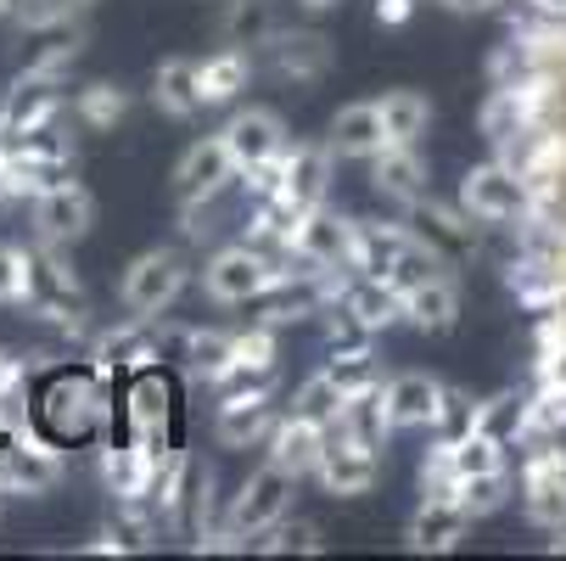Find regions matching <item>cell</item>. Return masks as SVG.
<instances>
[{
	"label": "cell",
	"instance_id": "cell-1",
	"mask_svg": "<svg viewBox=\"0 0 566 561\" xmlns=\"http://www.w3.org/2000/svg\"><path fill=\"white\" fill-rule=\"evenodd\" d=\"M45 382L29 393V422L62 444V449H78V444H102L113 438V422H118V405H113V387L96 365H45L40 371Z\"/></svg>",
	"mask_w": 566,
	"mask_h": 561
},
{
	"label": "cell",
	"instance_id": "cell-2",
	"mask_svg": "<svg viewBox=\"0 0 566 561\" xmlns=\"http://www.w3.org/2000/svg\"><path fill=\"white\" fill-rule=\"evenodd\" d=\"M348 270L365 276V281H381L392 292H403L410 281L443 270V259L416 236L410 219H354V253H348ZM454 270V264H449Z\"/></svg>",
	"mask_w": 566,
	"mask_h": 561
},
{
	"label": "cell",
	"instance_id": "cell-3",
	"mask_svg": "<svg viewBox=\"0 0 566 561\" xmlns=\"http://www.w3.org/2000/svg\"><path fill=\"white\" fill-rule=\"evenodd\" d=\"M303 270H308V264H297V259H286V253H264V248H253V242H230V248H213V253H208V264L197 270V281H202L208 303L241 309V303H264L270 292L292 287Z\"/></svg>",
	"mask_w": 566,
	"mask_h": 561
},
{
	"label": "cell",
	"instance_id": "cell-4",
	"mask_svg": "<svg viewBox=\"0 0 566 561\" xmlns=\"http://www.w3.org/2000/svg\"><path fill=\"white\" fill-rule=\"evenodd\" d=\"M175 416H180V387L164 365H146V371L124 376V393H118L124 444H135L146 455H169L175 449Z\"/></svg>",
	"mask_w": 566,
	"mask_h": 561
},
{
	"label": "cell",
	"instance_id": "cell-5",
	"mask_svg": "<svg viewBox=\"0 0 566 561\" xmlns=\"http://www.w3.org/2000/svg\"><path fill=\"white\" fill-rule=\"evenodd\" d=\"M197 281V264L186 248H146L124 264V281H118V303L135 314V320H157L169 314Z\"/></svg>",
	"mask_w": 566,
	"mask_h": 561
},
{
	"label": "cell",
	"instance_id": "cell-6",
	"mask_svg": "<svg viewBox=\"0 0 566 561\" xmlns=\"http://www.w3.org/2000/svg\"><path fill=\"white\" fill-rule=\"evenodd\" d=\"M332 169H337V157L319 146V141H286L275 152V164L264 169V197L275 208H286V214H303L314 202H326Z\"/></svg>",
	"mask_w": 566,
	"mask_h": 561
},
{
	"label": "cell",
	"instance_id": "cell-7",
	"mask_svg": "<svg viewBox=\"0 0 566 561\" xmlns=\"http://www.w3.org/2000/svg\"><path fill=\"white\" fill-rule=\"evenodd\" d=\"M516 489H522V511H527L533 528H544V533L566 528V449H560V433L522 444Z\"/></svg>",
	"mask_w": 566,
	"mask_h": 561
},
{
	"label": "cell",
	"instance_id": "cell-8",
	"mask_svg": "<svg viewBox=\"0 0 566 561\" xmlns=\"http://www.w3.org/2000/svg\"><path fill=\"white\" fill-rule=\"evenodd\" d=\"M314 477L332 500H359L376 489L381 477V444L343 427V422H326V444H319V460H314Z\"/></svg>",
	"mask_w": 566,
	"mask_h": 561
},
{
	"label": "cell",
	"instance_id": "cell-9",
	"mask_svg": "<svg viewBox=\"0 0 566 561\" xmlns=\"http://www.w3.org/2000/svg\"><path fill=\"white\" fill-rule=\"evenodd\" d=\"M29 230H34L40 248H78L96 230V197H91V186L62 175L45 191H34L29 197Z\"/></svg>",
	"mask_w": 566,
	"mask_h": 561
},
{
	"label": "cell",
	"instance_id": "cell-10",
	"mask_svg": "<svg viewBox=\"0 0 566 561\" xmlns=\"http://www.w3.org/2000/svg\"><path fill=\"white\" fill-rule=\"evenodd\" d=\"M454 202L476 219V225H489V230H500V225H516L527 208H533V186L511 169V164H500V157H489V164H471L465 175H460V191H454Z\"/></svg>",
	"mask_w": 566,
	"mask_h": 561
},
{
	"label": "cell",
	"instance_id": "cell-11",
	"mask_svg": "<svg viewBox=\"0 0 566 561\" xmlns=\"http://www.w3.org/2000/svg\"><path fill=\"white\" fill-rule=\"evenodd\" d=\"M292 141L286 118L264 102H248V107H235L224 124H219V146L230 152V169L235 180H248V175H264L275 164V152Z\"/></svg>",
	"mask_w": 566,
	"mask_h": 561
},
{
	"label": "cell",
	"instance_id": "cell-12",
	"mask_svg": "<svg viewBox=\"0 0 566 561\" xmlns=\"http://www.w3.org/2000/svg\"><path fill=\"white\" fill-rule=\"evenodd\" d=\"M175 337V326H169V314H157V320H124V326H113V332H102L96 343H91V365L107 376V382H124V376H135V371H146V365H164V343Z\"/></svg>",
	"mask_w": 566,
	"mask_h": 561
},
{
	"label": "cell",
	"instance_id": "cell-13",
	"mask_svg": "<svg viewBox=\"0 0 566 561\" xmlns=\"http://www.w3.org/2000/svg\"><path fill=\"white\" fill-rule=\"evenodd\" d=\"M292 489H297V477H286L281 466L264 460L259 471L241 477V489L230 495V506H224V528L241 533V539L264 533L270 522H281V517L292 511Z\"/></svg>",
	"mask_w": 566,
	"mask_h": 561
},
{
	"label": "cell",
	"instance_id": "cell-14",
	"mask_svg": "<svg viewBox=\"0 0 566 561\" xmlns=\"http://www.w3.org/2000/svg\"><path fill=\"white\" fill-rule=\"evenodd\" d=\"M403 219L416 225V236L443 259V264H465V259H476L482 253V230L489 225H476L460 202H438L432 191L421 197V202H410L403 208Z\"/></svg>",
	"mask_w": 566,
	"mask_h": 561
},
{
	"label": "cell",
	"instance_id": "cell-15",
	"mask_svg": "<svg viewBox=\"0 0 566 561\" xmlns=\"http://www.w3.org/2000/svg\"><path fill=\"white\" fill-rule=\"evenodd\" d=\"M348 253H354V214H337L332 202H314V208L292 214L286 259L319 270V264H348Z\"/></svg>",
	"mask_w": 566,
	"mask_h": 561
},
{
	"label": "cell",
	"instance_id": "cell-16",
	"mask_svg": "<svg viewBox=\"0 0 566 561\" xmlns=\"http://www.w3.org/2000/svg\"><path fill=\"white\" fill-rule=\"evenodd\" d=\"M253 45L270 56L275 79H292V85H319L337 62V45L319 34V29H281L270 23L264 34H253Z\"/></svg>",
	"mask_w": 566,
	"mask_h": 561
},
{
	"label": "cell",
	"instance_id": "cell-17",
	"mask_svg": "<svg viewBox=\"0 0 566 561\" xmlns=\"http://www.w3.org/2000/svg\"><path fill=\"white\" fill-rule=\"evenodd\" d=\"M270 422H275V376L241 382V387H224V393H219L213 438H219L224 449H248V444H264Z\"/></svg>",
	"mask_w": 566,
	"mask_h": 561
},
{
	"label": "cell",
	"instance_id": "cell-18",
	"mask_svg": "<svg viewBox=\"0 0 566 561\" xmlns=\"http://www.w3.org/2000/svg\"><path fill=\"white\" fill-rule=\"evenodd\" d=\"M398 320L416 326L421 337H449L460 326V281H454V270L443 264V270L403 287L398 292Z\"/></svg>",
	"mask_w": 566,
	"mask_h": 561
},
{
	"label": "cell",
	"instance_id": "cell-19",
	"mask_svg": "<svg viewBox=\"0 0 566 561\" xmlns=\"http://www.w3.org/2000/svg\"><path fill=\"white\" fill-rule=\"evenodd\" d=\"M438 405H443V382L427 371H398L381 376V416L392 433H432L438 427Z\"/></svg>",
	"mask_w": 566,
	"mask_h": 561
},
{
	"label": "cell",
	"instance_id": "cell-20",
	"mask_svg": "<svg viewBox=\"0 0 566 561\" xmlns=\"http://www.w3.org/2000/svg\"><path fill=\"white\" fill-rule=\"evenodd\" d=\"M230 180H235V169H230V152L219 146V135H197L175 157V175H169L175 202H186V197H224Z\"/></svg>",
	"mask_w": 566,
	"mask_h": 561
},
{
	"label": "cell",
	"instance_id": "cell-21",
	"mask_svg": "<svg viewBox=\"0 0 566 561\" xmlns=\"http://www.w3.org/2000/svg\"><path fill=\"white\" fill-rule=\"evenodd\" d=\"M319 444H326V422H314V416H275L270 433H264V460L281 466L286 477H314V460H319Z\"/></svg>",
	"mask_w": 566,
	"mask_h": 561
},
{
	"label": "cell",
	"instance_id": "cell-22",
	"mask_svg": "<svg viewBox=\"0 0 566 561\" xmlns=\"http://www.w3.org/2000/svg\"><path fill=\"white\" fill-rule=\"evenodd\" d=\"M370 186H376V197L410 208V202H421V197L432 191V164H427L416 146H392V141H387V146L370 157Z\"/></svg>",
	"mask_w": 566,
	"mask_h": 561
},
{
	"label": "cell",
	"instance_id": "cell-23",
	"mask_svg": "<svg viewBox=\"0 0 566 561\" xmlns=\"http://www.w3.org/2000/svg\"><path fill=\"white\" fill-rule=\"evenodd\" d=\"M275 360H281V332H270V326L230 332V354L219 360L208 387L224 393V387H241V382H264V376H275Z\"/></svg>",
	"mask_w": 566,
	"mask_h": 561
},
{
	"label": "cell",
	"instance_id": "cell-24",
	"mask_svg": "<svg viewBox=\"0 0 566 561\" xmlns=\"http://www.w3.org/2000/svg\"><path fill=\"white\" fill-rule=\"evenodd\" d=\"M319 146H326L337 164H370V157L387 146L381 118H376V102H348V107H337Z\"/></svg>",
	"mask_w": 566,
	"mask_h": 561
},
{
	"label": "cell",
	"instance_id": "cell-25",
	"mask_svg": "<svg viewBox=\"0 0 566 561\" xmlns=\"http://www.w3.org/2000/svg\"><path fill=\"white\" fill-rule=\"evenodd\" d=\"M85 56V29H62L51 45H40L34 51V62L29 67H18L12 73V85H7V96H29V91H67V73H73V62Z\"/></svg>",
	"mask_w": 566,
	"mask_h": 561
},
{
	"label": "cell",
	"instance_id": "cell-26",
	"mask_svg": "<svg viewBox=\"0 0 566 561\" xmlns=\"http://www.w3.org/2000/svg\"><path fill=\"white\" fill-rule=\"evenodd\" d=\"M253 85V51L241 45H219L213 56H197V96L202 107H230Z\"/></svg>",
	"mask_w": 566,
	"mask_h": 561
},
{
	"label": "cell",
	"instance_id": "cell-27",
	"mask_svg": "<svg viewBox=\"0 0 566 561\" xmlns=\"http://www.w3.org/2000/svg\"><path fill=\"white\" fill-rule=\"evenodd\" d=\"M505 292H511L527 314H538V309H560V303H566V276H560L544 253L516 248V259L505 264Z\"/></svg>",
	"mask_w": 566,
	"mask_h": 561
},
{
	"label": "cell",
	"instance_id": "cell-28",
	"mask_svg": "<svg viewBox=\"0 0 566 561\" xmlns=\"http://www.w3.org/2000/svg\"><path fill=\"white\" fill-rule=\"evenodd\" d=\"M151 107L175 118V124H191L202 113V96H197V56H169L157 62L151 73Z\"/></svg>",
	"mask_w": 566,
	"mask_h": 561
},
{
	"label": "cell",
	"instance_id": "cell-29",
	"mask_svg": "<svg viewBox=\"0 0 566 561\" xmlns=\"http://www.w3.org/2000/svg\"><path fill=\"white\" fill-rule=\"evenodd\" d=\"M465 528H471V517H465L449 495H421V506H416V517H410V550L443 555V550H454V544L465 539Z\"/></svg>",
	"mask_w": 566,
	"mask_h": 561
},
{
	"label": "cell",
	"instance_id": "cell-30",
	"mask_svg": "<svg viewBox=\"0 0 566 561\" xmlns=\"http://www.w3.org/2000/svg\"><path fill=\"white\" fill-rule=\"evenodd\" d=\"M376 118H381V135L392 146H416L427 129H432V102L410 85H398V91H381L376 102Z\"/></svg>",
	"mask_w": 566,
	"mask_h": 561
},
{
	"label": "cell",
	"instance_id": "cell-31",
	"mask_svg": "<svg viewBox=\"0 0 566 561\" xmlns=\"http://www.w3.org/2000/svg\"><path fill=\"white\" fill-rule=\"evenodd\" d=\"M337 309L354 320L359 332H370V337H381L387 326H398V292L381 287V281H365V276L348 281V292L337 298Z\"/></svg>",
	"mask_w": 566,
	"mask_h": 561
},
{
	"label": "cell",
	"instance_id": "cell-32",
	"mask_svg": "<svg viewBox=\"0 0 566 561\" xmlns=\"http://www.w3.org/2000/svg\"><path fill=\"white\" fill-rule=\"evenodd\" d=\"M73 118L85 129H118L129 118V91L113 79H91V85L73 91Z\"/></svg>",
	"mask_w": 566,
	"mask_h": 561
},
{
	"label": "cell",
	"instance_id": "cell-33",
	"mask_svg": "<svg viewBox=\"0 0 566 561\" xmlns=\"http://www.w3.org/2000/svg\"><path fill=\"white\" fill-rule=\"evenodd\" d=\"M511 495H516V477H511V471H476V477H460L449 500H454L471 522H482V517L505 511V506H511Z\"/></svg>",
	"mask_w": 566,
	"mask_h": 561
},
{
	"label": "cell",
	"instance_id": "cell-34",
	"mask_svg": "<svg viewBox=\"0 0 566 561\" xmlns=\"http://www.w3.org/2000/svg\"><path fill=\"white\" fill-rule=\"evenodd\" d=\"M40 298V259L23 242H0V303L29 309Z\"/></svg>",
	"mask_w": 566,
	"mask_h": 561
},
{
	"label": "cell",
	"instance_id": "cell-35",
	"mask_svg": "<svg viewBox=\"0 0 566 561\" xmlns=\"http://www.w3.org/2000/svg\"><path fill=\"white\" fill-rule=\"evenodd\" d=\"M253 550L259 555H286V550H297V555H319L326 550V533H319V522H303V517H281V522H270L264 533H253Z\"/></svg>",
	"mask_w": 566,
	"mask_h": 561
},
{
	"label": "cell",
	"instance_id": "cell-36",
	"mask_svg": "<svg viewBox=\"0 0 566 561\" xmlns=\"http://www.w3.org/2000/svg\"><path fill=\"white\" fill-rule=\"evenodd\" d=\"M175 343H180V360H186V371H197L202 382L219 371V360L230 354V332H219V326H175Z\"/></svg>",
	"mask_w": 566,
	"mask_h": 561
},
{
	"label": "cell",
	"instance_id": "cell-37",
	"mask_svg": "<svg viewBox=\"0 0 566 561\" xmlns=\"http://www.w3.org/2000/svg\"><path fill=\"white\" fill-rule=\"evenodd\" d=\"M533 371H538V376H566V309H538V326H533Z\"/></svg>",
	"mask_w": 566,
	"mask_h": 561
},
{
	"label": "cell",
	"instance_id": "cell-38",
	"mask_svg": "<svg viewBox=\"0 0 566 561\" xmlns=\"http://www.w3.org/2000/svg\"><path fill=\"white\" fill-rule=\"evenodd\" d=\"M522 411H527V393H516V387H505V393H494V398H476V433H494V438H516V427H522Z\"/></svg>",
	"mask_w": 566,
	"mask_h": 561
},
{
	"label": "cell",
	"instance_id": "cell-39",
	"mask_svg": "<svg viewBox=\"0 0 566 561\" xmlns=\"http://www.w3.org/2000/svg\"><path fill=\"white\" fill-rule=\"evenodd\" d=\"M292 411H297V416H314V422H332V416L343 411V387H337L326 371H314V376H303V382H297Z\"/></svg>",
	"mask_w": 566,
	"mask_h": 561
},
{
	"label": "cell",
	"instance_id": "cell-40",
	"mask_svg": "<svg viewBox=\"0 0 566 561\" xmlns=\"http://www.w3.org/2000/svg\"><path fill=\"white\" fill-rule=\"evenodd\" d=\"M416 484H421V495H454L460 471H454V444H449V438H438V444L421 455V466H416Z\"/></svg>",
	"mask_w": 566,
	"mask_h": 561
},
{
	"label": "cell",
	"instance_id": "cell-41",
	"mask_svg": "<svg viewBox=\"0 0 566 561\" xmlns=\"http://www.w3.org/2000/svg\"><path fill=\"white\" fill-rule=\"evenodd\" d=\"M213 236H219V197H186L180 202V242L202 248Z\"/></svg>",
	"mask_w": 566,
	"mask_h": 561
},
{
	"label": "cell",
	"instance_id": "cell-42",
	"mask_svg": "<svg viewBox=\"0 0 566 561\" xmlns=\"http://www.w3.org/2000/svg\"><path fill=\"white\" fill-rule=\"evenodd\" d=\"M471 422H476V398L443 382V405H438V427L432 433L438 438H460V433H471Z\"/></svg>",
	"mask_w": 566,
	"mask_h": 561
},
{
	"label": "cell",
	"instance_id": "cell-43",
	"mask_svg": "<svg viewBox=\"0 0 566 561\" xmlns=\"http://www.w3.org/2000/svg\"><path fill=\"white\" fill-rule=\"evenodd\" d=\"M416 18V0H376V23L381 29H403Z\"/></svg>",
	"mask_w": 566,
	"mask_h": 561
},
{
	"label": "cell",
	"instance_id": "cell-44",
	"mask_svg": "<svg viewBox=\"0 0 566 561\" xmlns=\"http://www.w3.org/2000/svg\"><path fill=\"white\" fill-rule=\"evenodd\" d=\"M443 12H460V18H482V12H500L505 0H438Z\"/></svg>",
	"mask_w": 566,
	"mask_h": 561
},
{
	"label": "cell",
	"instance_id": "cell-45",
	"mask_svg": "<svg viewBox=\"0 0 566 561\" xmlns=\"http://www.w3.org/2000/svg\"><path fill=\"white\" fill-rule=\"evenodd\" d=\"M522 12H533V18H549V23H566V0H516Z\"/></svg>",
	"mask_w": 566,
	"mask_h": 561
},
{
	"label": "cell",
	"instance_id": "cell-46",
	"mask_svg": "<svg viewBox=\"0 0 566 561\" xmlns=\"http://www.w3.org/2000/svg\"><path fill=\"white\" fill-rule=\"evenodd\" d=\"M303 12H332V7H343V0H297Z\"/></svg>",
	"mask_w": 566,
	"mask_h": 561
},
{
	"label": "cell",
	"instance_id": "cell-47",
	"mask_svg": "<svg viewBox=\"0 0 566 561\" xmlns=\"http://www.w3.org/2000/svg\"><path fill=\"white\" fill-rule=\"evenodd\" d=\"M18 7H23V0H0V18H7V23H12V12H18Z\"/></svg>",
	"mask_w": 566,
	"mask_h": 561
},
{
	"label": "cell",
	"instance_id": "cell-48",
	"mask_svg": "<svg viewBox=\"0 0 566 561\" xmlns=\"http://www.w3.org/2000/svg\"><path fill=\"white\" fill-rule=\"evenodd\" d=\"M67 7H73V12H85V7H96V0H67Z\"/></svg>",
	"mask_w": 566,
	"mask_h": 561
}]
</instances>
